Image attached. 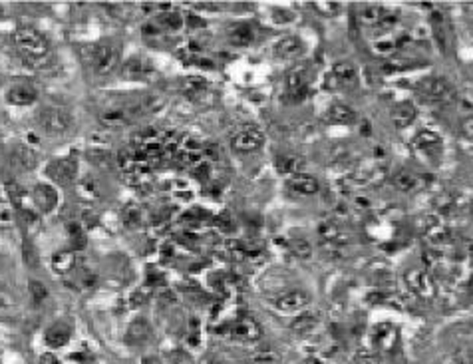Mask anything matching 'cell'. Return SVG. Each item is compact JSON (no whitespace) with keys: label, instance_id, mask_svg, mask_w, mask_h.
<instances>
[{"label":"cell","instance_id":"1","mask_svg":"<svg viewBox=\"0 0 473 364\" xmlns=\"http://www.w3.org/2000/svg\"><path fill=\"white\" fill-rule=\"evenodd\" d=\"M122 58V48L114 38H104L95 42L90 50V68L95 76L104 78L114 74Z\"/></svg>","mask_w":473,"mask_h":364},{"label":"cell","instance_id":"2","mask_svg":"<svg viewBox=\"0 0 473 364\" xmlns=\"http://www.w3.org/2000/svg\"><path fill=\"white\" fill-rule=\"evenodd\" d=\"M36 124L48 135H64L74 128L76 117H74V112L70 108L50 104V106L40 108L38 114H36Z\"/></svg>","mask_w":473,"mask_h":364},{"label":"cell","instance_id":"3","mask_svg":"<svg viewBox=\"0 0 473 364\" xmlns=\"http://www.w3.org/2000/svg\"><path fill=\"white\" fill-rule=\"evenodd\" d=\"M12 42H14V46L19 48V52H22V56L28 58L30 62L46 60V58H48V52H50L48 38H46L40 30L30 28V26L19 28V30L12 34Z\"/></svg>","mask_w":473,"mask_h":364},{"label":"cell","instance_id":"4","mask_svg":"<svg viewBox=\"0 0 473 364\" xmlns=\"http://www.w3.org/2000/svg\"><path fill=\"white\" fill-rule=\"evenodd\" d=\"M46 173L52 181L56 183H72L76 181L78 175V163L74 157H60V159H54L48 168H46Z\"/></svg>","mask_w":473,"mask_h":364},{"label":"cell","instance_id":"5","mask_svg":"<svg viewBox=\"0 0 473 364\" xmlns=\"http://www.w3.org/2000/svg\"><path fill=\"white\" fill-rule=\"evenodd\" d=\"M30 201L40 213H50L58 205V192L52 183H38L30 192Z\"/></svg>","mask_w":473,"mask_h":364},{"label":"cell","instance_id":"6","mask_svg":"<svg viewBox=\"0 0 473 364\" xmlns=\"http://www.w3.org/2000/svg\"><path fill=\"white\" fill-rule=\"evenodd\" d=\"M4 100L10 106H30L38 100V90L30 84H14L6 90Z\"/></svg>","mask_w":473,"mask_h":364},{"label":"cell","instance_id":"7","mask_svg":"<svg viewBox=\"0 0 473 364\" xmlns=\"http://www.w3.org/2000/svg\"><path fill=\"white\" fill-rule=\"evenodd\" d=\"M137 114L135 108H108L100 114V124L106 128H122L126 124H130L133 115Z\"/></svg>","mask_w":473,"mask_h":364},{"label":"cell","instance_id":"8","mask_svg":"<svg viewBox=\"0 0 473 364\" xmlns=\"http://www.w3.org/2000/svg\"><path fill=\"white\" fill-rule=\"evenodd\" d=\"M70 337H72V325H68L64 321L54 323V325L46 330V334H44L46 345L50 346V348H60V346L68 345Z\"/></svg>","mask_w":473,"mask_h":364},{"label":"cell","instance_id":"9","mask_svg":"<svg viewBox=\"0 0 473 364\" xmlns=\"http://www.w3.org/2000/svg\"><path fill=\"white\" fill-rule=\"evenodd\" d=\"M14 161L19 163V168H22V170H34L36 168V163H38V155H36V152L32 150V148H28V146H16L14 148Z\"/></svg>","mask_w":473,"mask_h":364},{"label":"cell","instance_id":"10","mask_svg":"<svg viewBox=\"0 0 473 364\" xmlns=\"http://www.w3.org/2000/svg\"><path fill=\"white\" fill-rule=\"evenodd\" d=\"M52 265H54L58 273H66V271H70V269L74 267V255L68 253V251L66 253H58V255H54Z\"/></svg>","mask_w":473,"mask_h":364},{"label":"cell","instance_id":"11","mask_svg":"<svg viewBox=\"0 0 473 364\" xmlns=\"http://www.w3.org/2000/svg\"><path fill=\"white\" fill-rule=\"evenodd\" d=\"M14 221H16V217H14V211H12V207L8 205V203H4V201H0V227H12L14 225Z\"/></svg>","mask_w":473,"mask_h":364},{"label":"cell","instance_id":"12","mask_svg":"<svg viewBox=\"0 0 473 364\" xmlns=\"http://www.w3.org/2000/svg\"><path fill=\"white\" fill-rule=\"evenodd\" d=\"M30 293H32V301H34V303H42V301L48 297L46 287H44L42 283H38V281H32V283H30Z\"/></svg>","mask_w":473,"mask_h":364},{"label":"cell","instance_id":"13","mask_svg":"<svg viewBox=\"0 0 473 364\" xmlns=\"http://www.w3.org/2000/svg\"><path fill=\"white\" fill-rule=\"evenodd\" d=\"M0 16H2V6H0Z\"/></svg>","mask_w":473,"mask_h":364}]
</instances>
